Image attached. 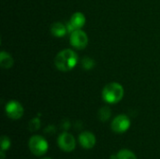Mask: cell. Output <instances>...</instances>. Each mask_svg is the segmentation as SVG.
<instances>
[{
	"label": "cell",
	"instance_id": "obj_1",
	"mask_svg": "<svg viewBox=\"0 0 160 159\" xmlns=\"http://www.w3.org/2000/svg\"><path fill=\"white\" fill-rule=\"evenodd\" d=\"M79 58L77 53L71 49H65L57 53L54 58V65L60 71H70L78 64Z\"/></svg>",
	"mask_w": 160,
	"mask_h": 159
},
{
	"label": "cell",
	"instance_id": "obj_2",
	"mask_svg": "<svg viewBox=\"0 0 160 159\" xmlns=\"http://www.w3.org/2000/svg\"><path fill=\"white\" fill-rule=\"evenodd\" d=\"M124 97V88L118 82H110L102 90V98L109 104H115L122 100Z\"/></svg>",
	"mask_w": 160,
	"mask_h": 159
},
{
	"label": "cell",
	"instance_id": "obj_3",
	"mask_svg": "<svg viewBox=\"0 0 160 159\" xmlns=\"http://www.w3.org/2000/svg\"><path fill=\"white\" fill-rule=\"evenodd\" d=\"M28 146L30 151L35 156H38V157L45 155L49 148L47 141L39 135H35L31 137L28 142Z\"/></svg>",
	"mask_w": 160,
	"mask_h": 159
},
{
	"label": "cell",
	"instance_id": "obj_4",
	"mask_svg": "<svg viewBox=\"0 0 160 159\" xmlns=\"http://www.w3.org/2000/svg\"><path fill=\"white\" fill-rule=\"evenodd\" d=\"M70 44L77 50L84 49L88 44V37L82 29H76L70 33Z\"/></svg>",
	"mask_w": 160,
	"mask_h": 159
},
{
	"label": "cell",
	"instance_id": "obj_5",
	"mask_svg": "<svg viewBox=\"0 0 160 159\" xmlns=\"http://www.w3.org/2000/svg\"><path fill=\"white\" fill-rule=\"evenodd\" d=\"M6 114L13 120H18L23 115V107L16 100H11L7 103L5 107Z\"/></svg>",
	"mask_w": 160,
	"mask_h": 159
},
{
	"label": "cell",
	"instance_id": "obj_6",
	"mask_svg": "<svg viewBox=\"0 0 160 159\" xmlns=\"http://www.w3.org/2000/svg\"><path fill=\"white\" fill-rule=\"evenodd\" d=\"M130 119L126 114L117 115L112 122V129L115 133H124L130 127Z\"/></svg>",
	"mask_w": 160,
	"mask_h": 159
},
{
	"label": "cell",
	"instance_id": "obj_7",
	"mask_svg": "<svg viewBox=\"0 0 160 159\" xmlns=\"http://www.w3.org/2000/svg\"><path fill=\"white\" fill-rule=\"evenodd\" d=\"M57 142L59 147L65 152H71L76 147V142L74 137L68 132H63L62 134H60Z\"/></svg>",
	"mask_w": 160,
	"mask_h": 159
},
{
	"label": "cell",
	"instance_id": "obj_8",
	"mask_svg": "<svg viewBox=\"0 0 160 159\" xmlns=\"http://www.w3.org/2000/svg\"><path fill=\"white\" fill-rule=\"evenodd\" d=\"M86 19L83 13L82 12H75L72 14L69 22L67 24L68 33H72L76 29H81L85 24Z\"/></svg>",
	"mask_w": 160,
	"mask_h": 159
},
{
	"label": "cell",
	"instance_id": "obj_9",
	"mask_svg": "<svg viewBox=\"0 0 160 159\" xmlns=\"http://www.w3.org/2000/svg\"><path fill=\"white\" fill-rule=\"evenodd\" d=\"M79 142L84 149H91L96 144V137L93 133L89 131H84L80 134Z\"/></svg>",
	"mask_w": 160,
	"mask_h": 159
},
{
	"label": "cell",
	"instance_id": "obj_10",
	"mask_svg": "<svg viewBox=\"0 0 160 159\" xmlns=\"http://www.w3.org/2000/svg\"><path fill=\"white\" fill-rule=\"evenodd\" d=\"M51 33H52V35H53L56 37H64L68 33L67 25L63 24L62 22H54L52 25Z\"/></svg>",
	"mask_w": 160,
	"mask_h": 159
},
{
	"label": "cell",
	"instance_id": "obj_11",
	"mask_svg": "<svg viewBox=\"0 0 160 159\" xmlns=\"http://www.w3.org/2000/svg\"><path fill=\"white\" fill-rule=\"evenodd\" d=\"M14 64L13 57L7 52L2 51L0 53V66L4 69H8L10 68Z\"/></svg>",
	"mask_w": 160,
	"mask_h": 159
},
{
	"label": "cell",
	"instance_id": "obj_12",
	"mask_svg": "<svg viewBox=\"0 0 160 159\" xmlns=\"http://www.w3.org/2000/svg\"><path fill=\"white\" fill-rule=\"evenodd\" d=\"M116 159H137V157L130 150L124 149L116 154Z\"/></svg>",
	"mask_w": 160,
	"mask_h": 159
},
{
	"label": "cell",
	"instance_id": "obj_13",
	"mask_svg": "<svg viewBox=\"0 0 160 159\" xmlns=\"http://www.w3.org/2000/svg\"><path fill=\"white\" fill-rule=\"evenodd\" d=\"M111 114H112V112H111V109L109 107H102L99 112H98V118L102 121V122H105V121H108L111 117Z\"/></svg>",
	"mask_w": 160,
	"mask_h": 159
},
{
	"label": "cell",
	"instance_id": "obj_14",
	"mask_svg": "<svg viewBox=\"0 0 160 159\" xmlns=\"http://www.w3.org/2000/svg\"><path fill=\"white\" fill-rule=\"evenodd\" d=\"M82 66L83 67L84 69L90 70V69H92L95 67V61L92 58H90V57H84L82 59Z\"/></svg>",
	"mask_w": 160,
	"mask_h": 159
},
{
	"label": "cell",
	"instance_id": "obj_15",
	"mask_svg": "<svg viewBox=\"0 0 160 159\" xmlns=\"http://www.w3.org/2000/svg\"><path fill=\"white\" fill-rule=\"evenodd\" d=\"M10 145H11V142H10L9 138L7 136H3L1 138V150L5 152L9 149Z\"/></svg>",
	"mask_w": 160,
	"mask_h": 159
},
{
	"label": "cell",
	"instance_id": "obj_16",
	"mask_svg": "<svg viewBox=\"0 0 160 159\" xmlns=\"http://www.w3.org/2000/svg\"><path fill=\"white\" fill-rule=\"evenodd\" d=\"M40 127V120L38 118H34L29 123V128L31 131H36Z\"/></svg>",
	"mask_w": 160,
	"mask_h": 159
},
{
	"label": "cell",
	"instance_id": "obj_17",
	"mask_svg": "<svg viewBox=\"0 0 160 159\" xmlns=\"http://www.w3.org/2000/svg\"><path fill=\"white\" fill-rule=\"evenodd\" d=\"M0 157H1V159H5L6 156H5V153H4V151H1V153H0Z\"/></svg>",
	"mask_w": 160,
	"mask_h": 159
},
{
	"label": "cell",
	"instance_id": "obj_18",
	"mask_svg": "<svg viewBox=\"0 0 160 159\" xmlns=\"http://www.w3.org/2000/svg\"><path fill=\"white\" fill-rule=\"evenodd\" d=\"M42 159H52V158H49V157H44V158Z\"/></svg>",
	"mask_w": 160,
	"mask_h": 159
}]
</instances>
